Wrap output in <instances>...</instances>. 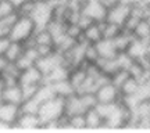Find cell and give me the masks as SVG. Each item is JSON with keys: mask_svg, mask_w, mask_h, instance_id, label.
I'll use <instances>...</instances> for the list:
<instances>
[{"mask_svg": "<svg viewBox=\"0 0 150 133\" xmlns=\"http://www.w3.org/2000/svg\"><path fill=\"white\" fill-rule=\"evenodd\" d=\"M65 110V97L61 96H53L52 99H49L47 101H45L43 104H40L39 110H38V117L40 119L42 128H45V125H47L50 122H56L60 118L64 115Z\"/></svg>", "mask_w": 150, "mask_h": 133, "instance_id": "1", "label": "cell"}, {"mask_svg": "<svg viewBox=\"0 0 150 133\" xmlns=\"http://www.w3.org/2000/svg\"><path fill=\"white\" fill-rule=\"evenodd\" d=\"M36 29L38 28L31 17L18 15V18H17L16 22H14V25H13L10 29L8 40L20 42V43H24V44H25L28 40L32 39L33 33H35Z\"/></svg>", "mask_w": 150, "mask_h": 133, "instance_id": "2", "label": "cell"}, {"mask_svg": "<svg viewBox=\"0 0 150 133\" xmlns=\"http://www.w3.org/2000/svg\"><path fill=\"white\" fill-rule=\"evenodd\" d=\"M29 17L33 20L36 28H45L53 18V8L46 0H36L35 7Z\"/></svg>", "mask_w": 150, "mask_h": 133, "instance_id": "3", "label": "cell"}, {"mask_svg": "<svg viewBox=\"0 0 150 133\" xmlns=\"http://www.w3.org/2000/svg\"><path fill=\"white\" fill-rule=\"evenodd\" d=\"M132 13V4L128 1H120L118 4H115L114 7L108 8L107 14H106V21L112 22L115 25H120L122 28V25L125 24L127 18L131 15Z\"/></svg>", "mask_w": 150, "mask_h": 133, "instance_id": "4", "label": "cell"}, {"mask_svg": "<svg viewBox=\"0 0 150 133\" xmlns=\"http://www.w3.org/2000/svg\"><path fill=\"white\" fill-rule=\"evenodd\" d=\"M95 96H96L97 104H112L120 101L121 93H120V89L115 87L111 82H107L104 85L99 86V89L95 91Z\"/></svg>", "mask_w": 150, "mask_h": 133, "instance_id": "5", "label": "cell"}, {"mask_svg": "<svg viewBox=\"0 0 150 133\" xmlns=\"http://www.w3.org/2000/svg\"><path fill=\"white\" fill-rule=\"evenodd\" d=\"M81 13L92 18L95 22H99L106 20L107 10L100 3V0H85L82 7H81Z\"/></svg>", "mask_w": 150, "mask_h": 133, "instance_id": "6", "label": "cell"}, {"mask_svg": "<svg viewBox=\"0 0 150 133\" xmlns=\"http://www.w3.org/2000/svg\"><path fill=\"white\" fill-rule=\"evenodd\" d=\"M60 64L67 65L64 61V56L61 53H59V51H54V53L49 54V56H45V57H39L36 60V63H35L36 68L42 72L43 76H46L52 69L56 68Z\"/></svg>", "mask_w": 150, "mask_h": 133, "instance_id": "7", "label": "cell"}, {"mask_svg": "<svg viewBox=\"0 0 150 133\" xmlns=\"http://www.w3.org/2000/svg\"><path fill=\"white\" fill-rule=\"evenodd\" d=\"M40 128L42 123L38 114H32V112H21L13 126V129H24V130H33Z\"/></svg>", "mask_w": 150, "mask_h": 133, "instance_id": "8", "label": "cell"}, {"mask_svg": "<svg viewBox=\"0 0 150 133\" xmlns=\"http://www.w3.org/2000/svg\"><path fill=\"white\" fill-rule=\"evenodd\" d=\"M45 80V76L43 74L36 68V65H32L29 68L24 69L20 72V76H18V83L21 86L25 85H40Z\"/></svg>", "mask_w": 150, "mask_h": 133, "instance_id": "9", "label": "cell"}, {"mask_svg": "<svg viewBox=\"0 0 150 133\" xmlns=\"http://www.w3.org/2000/svg\"><path fill=\"white\" fill-rule=\"evenodd\" d=\"M21 114V106H16L11 103H0V121L8 123L13 129L18 115Z\"/></svg>", "mask_w": 150, "mask_h": 133, "instance_id": "10", "label": "cell"}, {"mask_svg": "<svg viewBox=\"0 0 150 133\" xmlns=\"http://www.w3.org/2000/svg\"><path fill=\"white\" fill-rule=\"evenodd\" d=\"M1 101L4 103H11L16 106H21L24 103V96H22V89L21 85H13V86H6L1 89ZM0 101V103H1Z\"/></svg>", "mask_w": 150, "mask_h": 133, "instance_id": "11", "label": "cell"}, {"mask_svg": "<svg viewBox=\"0 0 150 133\" xmlns=\"http://www.w3.org/2000/svg\"><path fill=\"white\" fill-rule=\"evenodd\" d=\"M149 44H150V40H142V39L134 37L131 44H129V47L127 49V53H128L135 61H139V60H142L143 57L147 56Z\"/></svg>", "mask_w": 150, "mask_h": 133, "instance_id": "12", "label": "cell"}, {"mask_svg": "<svg viewBox=\"0 0 150 133\" xmlns=\"http://www.w3.org/2000/svg\"><path fill=\"white\" fill-rule=\"evenodd\" d=\"M95 47L97 50V54H99V58H115L118 54V50L115 49L114 43H112L111 39H104L102 37L99 42L93 43Z\"/></svg>", "mask_w": 150, "mask_h": 133, "instance_id": "13", "label": "cell"}, {"mask_svg": "<svg viewBox=\"0 0 150 133\" xmlns=\"http://www.w3.org/2000/svg\"><path fill=\"white\" fill-rule=\"evenodd\" d=\"M86 110L82 101H81V97L78 93H72L71 96L65 97V110L64 114L67 117H71V115H76V114H85Z\"/></svg>", "mask_w": 150, "mask_h": 133, "instance_id": "14", "label": "cell"}, {"mask_svg": "<svg viewBox=\"0 0 150 133\" xmlns=\"http://www.w3.org/2000/svg\"><path fill=\"white\" fill-rule=\"evenodd\" d=\"M24 43L20 42H13V40H8V44L4 50V54H3V58L7 61V63H16L17 60L20 58V56L24 51Z\"/></svg>", "mask_w": 150, "mask_h": 133, "instance_id": "15", "label": "cell"}, {"mask_svg": "<svg viewBox=\"0 0 150 133\" xmlns=\"http://www.w3.org/2000/svg\"><path fill=\"white\" fill-rule=\"evenodd\" d=\"M71 69L64 64L57 65L56 68H53L50 72H49L46 76H45V80L46 83H54V82H59V80H64L68 79V75H70Z\"/></svg>", "mask_w": 150, "mask_h": 133, "instance_id": "16", "label": "cell"}, {"mask_svg": "<svg viewBox=\"0 0 150 133\" xmlns=\"http://www.w3.org/2000/svg\"><path fill=\"white\" fill-rule=\"evenodd\" d=\"M103 118L96 110V107H93L91 110L85 112V125L86 129H103Z\"/></svg>", "mask_w": 150, "mask_h": 133, "instance_id": "17", "label": "cell"}, {"mask_svg": "<svg viewBox=\"0 0 150 133\" xmlns=\"http://www.w3.org/2000/svg\"><path fill=\"white\" fill-rule=\"evenodd\" d=\"M83 63H85V61H83ZM85 78H86V71H85L83 64L79 65V67H75V68H72L70 71V75H68V82H70L71 86L74 87L75 93H76V90L81 87V85L83 83Z\"/></svg>", "mask_w": 150, "mask_h": 133, "instance_id": "18", "label": "cell"}, {"mask_svg": "<svg viewBox=\"0 0 150 133\" xmlns=\"http://www.w3.org/2000/svg\"><path fill=\"white\" fill-rule=\"evenodd\" d=\"M132 39H134V35H132V33L128 32V31H125V29H121V32L118 33L114 39H111V40H112V43H114L115 49L118 50V53H121V51H127V49L129 47Z\"/></svg>", "mask_w": 150, "mask_h": 133, "instance_id": "19", "label": "cell"}, {"mask_svg": "<svg viewBox=\"0 0 150 133\" xmlns=\"http://www.w3.org/2000/svg\"><path fill=\"white\" fill-rule=\"evenodd\" d=\"M82 36L88 43H96L102 39V29L99 27V22H93L89 27H86L82 32Z\"/></svg>", "mask_w": 150, "mask_h": 133, "instance_id": "20", "label": "cell"}, {"mask_svg": "<svg viewBox=\"0 0 150 133\" xmlns=\"http://www.w3.org/2000/svg\"><path fill=\"white\" fill-rule=\"evenodd\" d=\"M132 35L136 39H142V40H150V21L147 18H142L138 25L135 27L132 31Z\"/></svg>", "mask_w": 150, "mask_h": 133, "instance_id": "21", "label": "cell"}, {"mask_svg": "<svg viewBox=\"0 0 150 133\" xmlns=\"http://www.w3.org/2000/svg\"><path fill=\"white\" fill-rule=\"evenodd\" d=\"M50 85H52V87H53L54 94H56V96L68 97V96H71L72 93H75L74 87L71 86V83L68 82V79L59 80V82H54V83H50Z\"/></svg>", "mask_w": 150, "mask_h": 133, "instance_id": "22", "label": "cell"}, {"mask_svg": "<svg viewBox=\"0 0 150 133\" xmlns=\"http://www.w3.org/2000/svg\"><path fill=\"white\" fill-rule=\"evenodd\" d=\"M99 27L102 29V36L104 39H114L122 29L120 25H115L112 22H107L106 20L104 21H99Z\"/></svg>", "mask_w": 150, "mask_h": 133, "instance_id": "23", "label": "cell"}, {"mask_svg": "<svg viewBox=\"0 0 150 133\" xmlns=\"http://www.w3.org/2000/svg\"><path fill=\"white\" fill-rule=\"evenodd\" d=\"M18 18V13H13L10 15H6L0 18V39L3 37H8V33H10L11 27L14 25L16 20Z\"/></svg>", "mask_w": 150, "mask_h": 133, "instance_id": "24", "label": "cell"}, {"mask_svg": "<svg viewBox=\"0 0 150 133\" xmlns=\"http://www.w3.org/2000/svg\"><path fill=\"white\" fill-rule=\"evenodd\" d=\"M139 86H140L139 80L132 78V76H128V78L125 79V82L120 86V93H121V96L135 94V93H138V90H139Z\"/></svg>", "mask_w": 150, "mask_h": 133, "instance_id": "25", "label": "cell"}, {"mask_svg": "<svg viewBox=\"0 0 150 133\" xmlns=\"http://www.w3.org/2000/svg\"><path fill=\"white\" fill-rule=\"evenodd\" d=\"M146 72H147V71H146L145 67L140 64L139 61H135V60L128 68L129 76H132V78H135V79H138L139 82H143V80L147 79V78H146Z\"/></svg>", "mask_w": 150, "mask_h": 133, "instance_id": "26", "label": "cell"}, {"mask_svg": "<svg viewBox=\"0 0 150 133\" xmlns=\"http://www.w3.org/2000/svg\"><path fill=\"white\" fill-rule=\"evenodd\" d=\"M68 125H70V129H75V130L86 129L85 114H76V115H71V117H68Z\"/></svg>", "mask_w": 150, "mask_h": 133, "instance_id": "27", "label": "cell"}, {"mask_svg": "<svg viewBox=\"0 0 150 133\" xmlns=\"http://www.w3.org/2000/svg\"><path fill=\"white\" fill-rule=\"evenodd\" d=\"M83 58H85L86 63H96L97 60H99V54H97V50L93 43H88L85 46Z\"/></svg>", "mask_w": 150, "mask_h": 133, "instance_id": "28", "label": "cell"}, {"mask_svg": "<svg viewBox=\"0 0 150 133\" xmlns=\"http://www.w3.org/2000/svg\"><path fill=\"white\" fill-rule=\"evenodd\" d=\"M128 76H129V74H128V71H127V69H118L115 74H112L111 76H110V82H111L115 87L120 89V86L125 82V79H127Z\"/></svg>", "mask_w": 150, "mask_h": 133, "instance_id": "29", "label": "cell"}, {"mask_svg": "<svg viewBox=\"0 0 150 133\" xmlns=\"http://www.w3.org/2000/svg\"><path fill=\"white\" fill-rule=\"evenodd\" d=\"M67 36H70L71 39H75V40H78L81 36H82V28L76 24V22H74V24H67Z\"/></svg>", "mask_w": 150, "mask_h": 133, "instance_id": "30", "label": "cell"}, {"mask_svg": "<svg viewBox=\"0 0 150 133\" xmlns=\"http://www.w3.org/2000/svg\"><path fill=\"white\" fill-rule=\"evenodd\" d=\"M13 13H16V8L11 6L8 0H0V18L6 15H10Z\"/></svg>", "mask_w": 150, "mask_h": 133, "instance_id": "31", "label": "cell"}, {"mask_svg": "<svg viewBox=\"0 0 150 133\" xmlns=\"http://www.w3.org/2000/svg\"><path fill=\"white\" fill-rule=\"evenodd\" d=\"M120 1H122V0H100V3L104 6V8H106V10H108V8L114 7V6L118 4Z\"/></svg>", "mask_w": 150, "mask_h": 133, "instance_id": "32", "label": "cell"}, {"mask_svg": "<svg viewBox=\"0 0 150 133\" xmlns=\"http://www.w3.org/2000/svg\"><path fill=\"white\" fill-rule=\"evenodd\" d=\"M7 44H8V37H3V39H0V58L3 57Z\"/></svg>", "mask_w": 150, "mask_h": 133, "instance_id": "33", "label": "cell"}, {"mask_svg": "<svg viewBox=\"0 0 150 133\" xmlns=\"http://www.w3.org/2000/svg\"><path fill=\"white\" fill-rule=\"evenodd\" d=\"M8 1H10L11 6H13V7L16 8V11H17L22 4H24V3H27L28 0H8Z\"/></svg>", "mask_w": 150, "mask_h": 133, "instance_id": "34", "label": "cell"}, {"mask_svg": "<svg viewBox=\"0 0 150 133\" xmlns=\"http://www.w3.org/2000/svg\"><path fill=\"white\" fill-rule=\"evenodd\" d=\"M0 129H11V126L8 123L3 122V121H0Z\"/></svg>", "mask_w": 150, "mask_h": 133, "instance_id": "35", "label": "cell"}, {"mask_svg": "<svg viewBox=\"0 0 150 133\" xmlns=\"http://www.w3.org/2000/svg\"><path fill=\"white\" fill-rule=\"evenodd\" d=\"M146 78H147V80H150V68L147 69V72H146Z\"/></svg>", "mask_w": 150, "mask_h": 133, "instance_id": "36", "label": "cell"}, {"mask_svg": "<svg viewBox=\"0 0 150 133\" xmlns=\"http://www.w3.org/2000/svg\"><path fill=\"white\" fill-rule=\"evenodd\" d=\"M147 56H149V58H150V44H149V51H147Z\"/></svg>", "mask_w": 150, "mask_h": 133, "instance_id": "37", "label": "cell"}]
</instances>
